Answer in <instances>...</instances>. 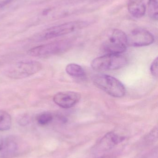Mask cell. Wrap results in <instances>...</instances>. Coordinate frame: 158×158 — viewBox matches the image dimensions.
Masks as SVG:
<instances>
[{
	"mask_svg": "<svg viewBox=\"0 0 158 158\" xmlns=\"http://www.w3.org/2000/svg\"><path fill=\"white\" fill-rule=\"evenodd\" d=\"M128 46L127 34L120 29H113L104 35L101 44L106 54H121L125 52Z\"/></svg>",
	"mask_w": 158,
	"mask_h": 158,
	"instance_id": "obj_1",
	"label": "cell"
},
{
	"mask_svg": "<svg viewBox=\"0 0 158 158\" xmlns=\"http://www.w3.org/2000/svg\"><path fill=\"white\" fill-rule=\"evenodd\" d=\"M93 82L99 89L114 97L122 98L126 94V88L123 84L112 76L96 75L93 78Z\"/></svg>",
	"mask_w": 158,
	"mask_h": 158,
	"instance_id": "obj_2",
	"label": "cell"
},
{
	"mask_svg": "<svg viewBox=\"0 0 158 158\" xmlns=\"http://www.w3.org/2000/svg\"><path fill=\"white\" fill-rule=\"evenodd\" d=\"M42 64L34 60L22 61L11 65L6 71L5 75L8 78L20 79L35 75L41 69Z\"/></svg>",
	"mask_w": 158,
	"mask_h": 158,
	"instance_id": "obj_3",
	"label": "cell"
},
{
	"mask_svg": "<svg viewBox=\"0 0 158 158\" xmlns=\"http://www.w3.org/2000/svg\"><path fill=\"white\" fill-rule=\"evenodd\" d=\"M127 64V59L122 55L109 54L94 59L91 66L96 71H106L120 69Z\"/></svg>",
	"mask_w": 158,
	"mask_h": 158,
	"instance_id": "obj_4",
	"label": "cell"
},
{
	"mask_svg": "<svg viewBox=\"0 0 158 158\" xmlns=\"http://www.w3.org/2000/svg\"><path fill=\"white\" fill-rule=\"evenodd\" d=\"M70 45V43L68 41H58L31 48L28 51V54L35 57L52 56L64 52Z\"/></svg>",
	"mask_w": 158,
	"mask_h": 158,
	"instance_id": "obj_5",
	"label": "cell"
},
{
	"mask_svg": "<svg viewBox=\"0 0 158 158\" xmlns=\"http://www.w3.org/2000/svg\"><path fill=\"white\" fill-rule=\"evenodd\" d=\"M88 25V22L84 21L67 22L47 29L41 33V39L43 40H47L66 35L85 27Z\"/></svg>",
	"mask_w": 158,
	"mask_h": 158,
	"instance_id": "obj_6",
	"label": "cell"
},
{
	"mask_svg": "<svg viewBox=\"0 0 158 158\" xmlns=\"http://www.w3.org/2000/svg\"><path fill=\"white\" fill-rule=\"evenodd\" d=\"M128 45L134 47L148 46L154 43V35L146 30L136 28L127 35Z\"/></svg>",
	"mask_w": 158,
	"mask_h": 158,
	"instance_id": "obj_7",
	"label": "cell"
},
{
	"mask_svg": "<svg viewBox=\"0 0 158 158\" xmlns=\"http://www.w3.org/2000/svg\"><path fill=\"white\" fill-rule=\"evenodd\" d=\"M79 93L71 91L59 92L54 96L53 100L56 105L63 108H70L75 106L80 99Z\"/></svg>",
	"mask_w": 158,
	"mask_h": 158,
	"instance_id": "obj_8",
	"label": "cell"
},
{
	"mask_svg": "<svg viewBox=\"0 0 158 158\" xmlns=\"http://www.w3.org/2000/svg\"><path fill=\"white\" fill-rule=\"evenodd\" d=\"M22 144L21 141L16 137L14 136L5 137L0 154L5 157L15 156L21 150Z\"/></svg>",
	"mask_w": 158,
	"mask_h": 158,
	"instance_id": "obj_9",
	"label": "cell"
},
{
	"mask_svg": "<svg viewBox=\"0 0 158 158\" xmlns=\"http://www.w3.org/2000/svg\"><path fill=\"white\" fill-rule=\"evenodd\" d=\"M128 9L130 15L137 19L143 17L146 12V6L143 0H129Z\"/></svg>",
	"mask_w": 158,
	"mask_h": 158,
	"instance_id": "obj_10",
	"label": "cell"
},
{
	"mask_svg": "<svg viewBox=\"0 0 158 158\" xmlns=\"http://www.w3.org/2000/svg\"><path fill=\"white\" fill-rule=\"evenodd\" d=\"M66 71L69 75L76 78H84L86 76L83 68L77 64H69L66 67Z\"/></svg>",
	"mask_w": 158,
	"mask_h": 158,
	"instance_id": "obj_11",
	"label": "cell"
},
{
	"mask_svg": "<svg viewBox=\"0 0 158 158\" xmlns=\"http://www.w3.org/2000/svg\"><path fill=\"white\" fill-rule=\"evenodd\" d=\"M12 124V119L9 113L0 110V131L9 130Z\"/></svg>",
	"mask_w": 158,
	"mask_h": 158,
	"instance_id": "obj_12",
	"label": "cell"
},
{
	"mask_svg": "<svg viewBox=\"0 0 158 158\" xmlns=\"http://www.w3.org/2000/svg\"><path fill=\"white\" fill-rule=\"evenodd\" d=\"M148 15L154 20H157L158 15V0H149L147 6Z\"/></svg>",
	"mask_w": 158,
	"mask_h": 158,
	"instance_id": "obj_13",
	"label": "cell"
},
{
	"mask_svg": "<svg viewBox=\"0 0 158 158\" xmlns=\"http://www.w3.org/2000/svg\"><path fill=\"white\" fill-rule=\"evenodd\" d=\"M53 119V115L49 112H42L40 113L36 117L37 123L41 125L48 124Z\"/></svg>",
	"mask_w": 158,
	"mask_h": 158,
	"instance_id": "obj_14",
	"label": "cell"
},
{
	"mask_svg": "<svg viewBox=\"0 0 158 158\" xmlns=\"http://www.w3.org/2000/svg\"><path fill=\"white\" fill-rule=\"evenodd\" d=\"M158 57H156L151 64L150 67V71L152 75L156 77H158Z\"/></svg>",
	"mask_w": 158,
	"mask_h": 158,
	"instance_id": "obj_15",
	"label": "cell"
},
{
	"mask_svg": "<svg viewBox=\"0 0 158 158\" xmlns=\"http://www.w3.org/2000/svg\"><path fill=\"white\" fill-rule=\"evenodd\" d=\"M30 121V119L29 117L27 115H25L19 119L18 123L19 125H21V126H26L29 124Z\"/></svg>",
	"mask_w": 158,
	"mask_h": 158,
	"instance_id": "obj_16",
	"label": "cell"
},
{
	"mask_svg": "<svg viewBox=\"0 0 158 158\" xmlns=\"http://www.w3.org/2000/svg\"><path fill=\"white\" fill-rule=\"evenodd\" d=\"M13 1V0H5V1L0 2V9L2 8L3 7L5 6Z\"/></svg>",
	"mask_w": 158,
	"mask_h": 158,
	"instance_id": "obj_17",
	"label": "cell"
},
{
	"mask_svg": "<svg viewBox=\"0 0 158 158\" xmlns=\"http://www.w3.org/2000/svg\"><path fill=\"white\" fill-rule=\"evenodd\" d=\"M4 137H2L0 135V152L2 151V148L3 144Z\"/></svg>",
	"mask_w": 158,
	"mask_h": 158,
	"instance_id": "obj_18",
	"label": "cell"
}]
</instances>
